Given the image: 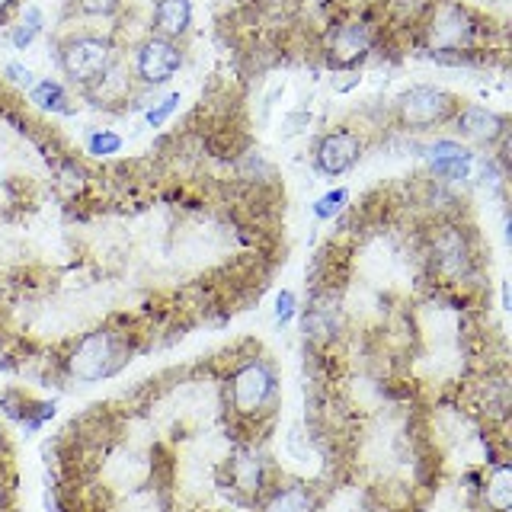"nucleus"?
Instances as JSON below:
<instances>
[{"label": "nucleus", "mask_w": 512, "mask_h": 512, "mask_svg": "<svg viewBox=\"0 0 512 512\" xmlns=\"http://www.w3.org/2000/svg\"><path fill=\"white\" fill-rule=\"evenodd\" d=\"M218 381L234 442H263V432H269V426L276 423L282 400V378L276 359H269L260 346L253 352L234 349V362Z\"/></svg>", "instance_id": "obj_1"}, {"label": "nucleus", "mask_w": 512, "mask_h": 512, "mask_svg": "<svg viewBox=\"0 0 512 512\" xmlns=\"http://www.w3.org/2000/svg\"><path fill=\"white\" fill-rule=\"evenodd\" d=\"M151 330H144L132 317H112L106 324L93 327L87 333L74 336L64 343L58 359H48L58 378L77 384H96L116 378L122 368H128L138 352L151 349Z\"/></svg>", "instance_id": "obj_2"}, {"label": "nucleus", "mask_w": 512, "mask_h": 512, "mask_svg": "<svg viewBox=\"0 0 512 512\" xmlns=\"http://www.w3.org/2000/svg\"><path fill=\"white\" fill-rule=\"evenodd\" d=\"M426 266L429 279L442 288H468L477 285L480 256H477V234L461 218H439L426 231Z\"/></svg>", "instance_id": "obj_3"}, {"label": "nucleus", "mask_w": 512, "mask_h": 512, "mask_svg": "<svg viewBox=\"0 0 512 512\" xmlns=\"http://www.w3.org/2000/svg\"><path fill=\"white\" fill-rule=\"evenodd\" d=\"M484 20L464 0H432L423 20L416 23V42L426 58L480 52Z\"/></svg>", "instance_id": "obj_4"}, {"label": "nucleus", "mask_w": 512, "mask_h": 512, "mask_svg": "<svg viewBox=\"0 0 512 512\" xmlns=\"http://www.w3.org/2000/svg\"><path fill=\"white\" fill-rule=\"evenodd\" d=\"M55 61L71 87L87 90L122 61V48L112 36H103V32H93V29H80V32H68V36L55 39Z\"/></svg>", "instance_id": "obj_5"}, {"label": "nucleus", "mask_w": 512, "mask_h": 512, "mask_svg": "<svg viewBox=\"0 0 512 512\" xmlns=\"http://www.w3.org/2000/svg\"><path fill=\"white\" fill-rule=\"evenodd\" d=\"M381 39L384 26L372 13H349L327 26L324 42H320V55H324L327 68L333 71H359V64L375 55Z\"/></svg>", "instance_id": "obj_6"}, {"label": "nucleus", "mask_w": 512, "mask_h": 512, "mask_svg": "<svg viewBox=\"0 0 512 512\" xmlns=\"http://www.w3.org/2000/svg\"><path fill=\"white\" fill-rule=\"evenodd\" d=\"M461 106L464 103L452 90L420 84V87H410L397 96L391 106V116L400 128H407V132H429V128L452 122Z\"/></svg>", "instance_id": "obj_7"}, {"label": "nucleus", "mask_w": 512, "mask_h": 512, "mask_svg": "<svg viewBox=\"0 0 512 512\" xmlns=\"http://www.w3.org/2000/svg\"><path fill=\"white\" fill-rule=\"evenodd\" d=\"M183 61H186V55H183L180 42L160 39V36H151L148 32L132 52V74H135L141 90H157L180 74Z\"/></svg>", "instance_id": "obj_8"}, {"label": "nucleus", "mask_w": 512, "mask_h": 512, "mask_svg": "<svg viewBox=\"0 0 512 512\" xmlns=\"http://www.w3.org/2000/svg\"><path fill=\"white\" fill-rule=\"evenodd\" d=\"M362 154H365V135L359 132V128L340 125V128H330V132H324L314 141L311 157H314L317 173L343 176L359 164Z\"/></svg>", "instance_id": "obj_9"}, {"label": "nucleus", "mask_w": 512, "mask_h": 512, "mask_svg": "<svg viewBox=\"0 0 512 512\" xmlns=\"http://www.w3.org/2000/svg\"><path fill=\"white\" fill-rule=\"evenodd\" d=\"M253 512H324V490L308 480L276 477Z\"/></svg>", "instance_id": "obj_10"}, {"label": "nucleus", "mask_w": 512, "mask_h": 512, "mask_svg": "<svg viewBox=\"0 0 512 512\" xmlns=\"http://www.w3.org/2000/svg\"><path fill=\"white\" fill-rule=\"evenodd\" d=\"M55 400L36 397L32 391L20 388V384H10V388L0 391V416L16 426H23L26 432H39L48 420L55 416Z\"/></svg>", "instance_id": "obj_11"}, {"label": "nucleus", "mask_w": 512, "mask_h": 512, "mask_svg": "<svg viewBox=\"0 0 512 512\" xmlns=\"http://www.w3.org/2000/svg\"><path fill=\"white\" fill-rule=\"evenodd\" d=\"M452 125L464 141L480 144V148H493V144H500L509 135V119L487 106H477V103L461 106L455 112Z\"/></svg>", "instance_id": "obj_12"}, {"label": "nucleus", "mask_w": 512, "mask_h": 512, "mask_svg": "<svg viewBox=\"0 0 512 512\" xmlns=\"http://www.w3.org/2000/svg\"><path fill=\"white\" fill-rule=\"evenodd\" d=\"M138 90H141L138 80H135L132 68H128L125 58H122L116 68L106 71L100 80H96V84H90L87 90H80V96L90 100L96 109H116V112H122V109H128V103L135 100Z\"/></svg>", "instance_id": "obj_13"}, {"label": "nucleus", "mask_w": 512, "mask_h": 512, "mask_svg": "<svg viewBox=\"0 0 512 512\" xmlns=\"http://www.w3.org/2000/svg\"><path fill=\"white\" fill-rule=\"evenodd\" d=\"M192 29V0H154L151 7V36L180 42Z\"/></svg>", "instance_id": "obj_14"}, {"label": "nucleus", "mask_w": 512, "mask_h": 512, "mask_svg": "<svg viewBox=\"0 0 512 512\" xmlns=\"http://www.w3.org/2000/svg\"><path fill=\"white\" fill-rule=\"evenodd\" d=\"M26 96H29L32 106L42 109V112H52V116H77L74 96L55 77H39L36 84L26 90Z\"/></svg>", "instance_id": "obj_15"}, {"label": "nucleus", "mask_w": 512, "mask_h": 512, "mask_svg": "<svg viewBox=\"0 0 512 512\" xmlns=\"http://www.w3.org/2000/svg\"><path fill=\"white\" fill-rule=\"evenodd\" d=\"M42 32H45V13H42V7L29 4V7H23L20 23L10 26V42H13L16 52H26V48L36 42Z\"/></svg>", "instance_id": "obj_16"}, {"label": "nucleus", "mask_w": 512, "mask_h": 512, "mask_svg": "<svg viewBox=\"0 0 512 512\" xmlns=\"http://www.w3.org/2000/svg\"><path fill=\"white\" fill-rule=\"evenodd\" d=\"M55 186L64 199H80L87 189V170L77 164V160H61L55 167Z\"/></svg>", "instance_id": "obj_17"}, {"label": "nucleus", "mask_w": 512, "mask_h": 512, "mask_svg": "<svg viewBox=\"0 0 512 512\" xmlns=\"http://www.w3.org/2000/svg\"><path fill=\"white\" fill-rule=\"evenodd\" d=\"M474 160L464 157H429V173L436 176L439 183H464L471 176Z\"/></svg>", "instance_id": "obj_18"}, {"label": "nucleus", "mask_w": 512, "mask_h": 512, "mask_svg": "<svg viewBox=\"0 0 512 512\" xmlns=\"http://www.w3.org/2000/svg\"><path fill=\"white\" fill-rule=\"evenodd\" d=\"M122 135L112 132V128H90L87 132V154L96 160H106V157H116L122 154Z\"/></svg>", "instance_id": "obj_19"}, {"label": "nucleus", "mask_w": 512, "mask_h": 512, "mask_svg": "<svg viewBox=\"0 0 512 512\" xmlns=\"http://www.w3.org/2000/svg\"><path fill=\"white\" fill-rule=\"evenodd\" d=\"M71 10L84 20H116L122 13L125 0H68Z\"/></svg>", "instance_id": "obj_20"}, {"label": "nucleus", "mask_w": 512, "mask_h": 512, "mask_svg": "<svg viewBox=\"0 0 512 512\" xmlns=\"http://www.w3.org/2000/svg\"><path fill=\"white\" fill-rule=\"evenodd\" d=\"M346 205H349V189H330L324 192L317 202H314V218L317 221H333L336 215H343L346 212Z\"/></svg>", "instance_id": "obj_21"}, {"label": "nucleus", "mask_w": 512, "mask_h": 512, "mask_svg": "<svg viewBox=\"0 0 512 512\" xmlns=\"http://www.w3.org/2000/svg\"><path fill=\"white\" fill-rule=\"evenodd\" d=\"M180 103H183L180 93H167L164 100H157L154 106H144V119H148L151 128H160V125H164L173 116L176 109H180Z\"/></svg>", "instance_id": "obj_22"}, {"label": "nucleus", "mask_w": 512, "mask_h": 512, "mask_svg": "<svg viewBox=\"0 0 512 512\" xmlns=\"http://www.w3.org/2000/svg\"><path fill=\"white\" fill-rule=\"evenodd\" d=\"M298 308H301L298 295L292 292V288H282V292L276 295V311H272V314H276V324L279 327H288L298 317Z\"/></svg>", "instance_id": "obj_23"}, {"label": "nucleus", "mask_w": 512, "mask_h": 512, "mask_svg": "<svg viewBox=\"0 0 512 512\" xmlns=\"http://www.w3.org/2000/svg\"><path fill=\"white\" fill-rule=\"evenodd\" d=\"M0 77H4L7 84L23 87V90H29L32 84H36V74H32L23 61H7V64H4V71H0Z\"/></svg>", "instance_id": "obj_24"}, {"label": "nucleus", "mask_w": 512, "mask_h": 512, "mask_svg": "<svg viewBox=\"0 0 512 512\" xmlns=\"http://www.w3.org/2000/svg\"><path fill=\"white\" fill-rule=\"evenodd\" d=\"M0 464H13V439L4 423H0Z\"/></svg>", "instance_id": "obj_25"}, {"label": "nucleus", "mask_w": 512, "mask_h": 512, "mask_svg": "<svg viewBox=\"0 0 512 512\" xmlns=\"http://www.w3.org/2000/svg\"><path fill=\"white\" fill-rule=\"evenodd\" d=\"M16 7H20V0H0V26L10 23V16L16 13Z\"/></svg>", "instance_id": "obj_26"}]
</instances>
